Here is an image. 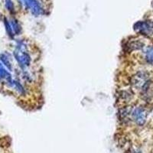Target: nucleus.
Masks as SVG:
<instances>
[{"label":"nucleus","mask_w":153,"mask_h":153,"mask_svg":"<svg viewBox=\"0 0 153 153\" xmlns=\"http://www.w3.org/2000/svg\"><path fill=\"white\" fill-rule=\"evenodd\" d=\"M146 60L150 63H153V48H150L146 52Z\"/></svg>","instance_id":"8"},{"label":"nucleus","mask_w":153,"mask_h":153,"mask_svg":"<svg viewBox=\"0 0 153 153\" xmlns=\"http://www.w3.org/2000/svg\"><path fill=\"white\" fill-rule=\"evenodd\" d=\"M0 60L2 61L5 67H7L9 70H12V64H11L10 59L8 54H0Z\"/></svg>","instance_id":"6"},{"label":"nucleus","mask_w":153,"mask_h":153,"mask_svg":"<svg viewBox=\"0 0 153 153\" xmlns=\"http://www.w3.org/2000/svg\"><path fill=\"white\" fill-rule=\"evenodd\" d=\"M0 80H6L8 83H10L11 84H12V81H13V80H12V78H11V75L9 74V72L4 68V67L2 66L1 63H0Z\"/></svg>","instance_id":"5"},{"label":"nucleus","mask_w":153,"mask_h":153,"mask_svg":"<svg viewBox=\"0 0 153 153\" xmlns=\"http://www.w3.org/2000/svg\"><path fill=\"white\" fill-rule=\"evenodd\" d=\"M134 29L139 33L146 35L153 34V22H139L134 25Z\"/></svg>","instance_id":"2"},{"label":"nucleus","mask_w":153,"mask_h":153,"mask_svg":"<svg viewBox=\"0 0 153 153\" xmlns=\"http://www.w3.org/2000/svg\"><path fill=\"white\" fill-rule=\"evenodd\" d=\"M132 115L134 120H135L138 124H139V125H143V124H144V123L146 122V111L143 110V108H136V109L132 111Z\"/></svg>","instance_id":"3"},{"label":"nucleus","mask_w":153,"mask_h":153,"mask_svg":"<svg viewBox=\"0 0 153 153\" xmlns=\"http://www.w3.org/2000/svg\"><path fill=\"white\" fill-rule=\"evenodd\" d=\"M5 2V8L10 12H13L14 11V5L12 3V0H4Z\"/></svg>","instance_id":"9"},{"label":"nucleus","mask_w":153,"mask_h":153,"mask_svg":"<svg viewBox=\"0 0 153 153\" xmlns=\"http://www.w3.org/2000/svg\"><path fill=\"white\" fill-rule=\"evenodd\" d=\"M25 5L31 9V12L35 16H38L42 13V8L36 0H23Z\"/></svg>","instance_id":"4"},{"label":"nucleus","mask_w":153,"mask_h":153,"mask_svg":"<svg viewBox=\"0 0 153 153\" xmlns=\"http://www.w3.org/2000/svg\"><path fill=\"white\" fill-rule=\"evenodd\" d=\"M15 57L17 60L18 62L22 68L26 67L29 65L30 63V57L28 54L25 50V45H21L18 46L17 49L15 51Z\"/></svg>","instance_id":"1"},{"label":"nucleus","mask_w":153,"mask_h":153,"mask_svg":"<svg viewBox=\"0 0 153 153\" xmlns=\"http://www.w3.org/2000/svg\"><path fill=\"white\" fill-rule=\"evenodd\" d=\"M5 28H6V31H7V32L9 33V35H10L11 37L13 36V31H12L10 22H9V21H7L6 19H5Z\"/></svg>","instance_id":"10"},{"label":"nucleus","mask_w":153,"mask_h":153,"mask_svg":"<svg viewBox=\"0 0 153 153\" xmlns=\"http://www.w3.org/2000/svg\"><path fill=\"white\" fill-rule=\"evenodd\" d=\"M10 25L11 26H12V31H14L15 33L18 34L20 32V31H21V27H20V25H19V24L18 23V22L16 21V19H12L10 22Z\"/></svg>","instance_id":"7"},{"label":"nucleus","mask_w":153,"mask_h":153,"mask_svg":"<svg viewBox=\"0 0 153 153\" xmlns=\"http://www.w3.org/2000/svg\"><path fill=\"white\" fill-rule=\"evenodd\" d=\"M129 47H131V48L132 49V50H136V49H140L143 48V44L140 43V42H132V43H131L130 46Z\"/></svg>","instance_id":"11"}]
</instances>
